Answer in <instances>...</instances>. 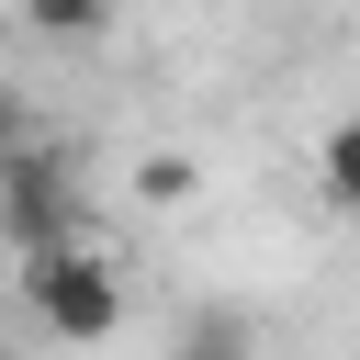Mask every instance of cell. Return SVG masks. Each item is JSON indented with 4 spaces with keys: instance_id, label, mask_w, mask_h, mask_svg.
I'll return each instance as SVG.
<instances>
[{
    "instance_id": "1",
    "label": "cell",
    "mask_w": 360,
    "mask_h": 360,
    "mask_svg": "<svg viewBox=\"0 0 360 360\" xmlns=\"http://www.w3.org/2000/svg\"><path fill=\"white\" fill-rule=\"evenodd\" d=\"M22 304H34V326H45L56 349H101V338H124V270H112L90 236L34 248V259H22Z\"/></svg>"
},
{
    "instance_id": "2",
    "label": "cell",
    "mask_w": 360,
    "mask_h": 360,
    "mask_svg": "<svg viewBox=\"0 0 360 360\" xmlns=\"http://www.w3.org/2000/svg\"><path fill=\"white\" fill-rule=\"evenodd\" d=\"M0 236L34 259V248H68L79 236V180H68V158L56 146H0Z\"/></svg>"
},
{
    "instance_id": "3",
    "label": "cell",
    "mask_w": 360,
    "mask_h": 360,
    "mask_svg": "<svg viewBox=\"0 0 360 360\" xmlns=\"http://www.w3.org/2000/svg\"><path fill=\"white\" fill-rule=\"evenodd\" d=\"M180 360H259V326H248L236 304H214V315L180 326Z\"/></svg>"
},
{
    "instance_id": "4",
    "label": "cell",
    "mask_w": 360,
    "mask_h": 360,
    "mask_svg": "<svg viewBox=\"0 0 360 360\" xmlns=\"http://www.w3.org/2000/svg\"><path fill=\"white\" fill-rule=\"evenodd\" d=\"M191 191H202V158H180V146H146V158H135V202L169 214V202H191Z\"/></svg>"
},
{
    "instance_id": "5",
    "label": "cell",
    "mask_w": 360,
    "mask_h": 360,
    "mask_svg": "<svg viewBox=\"0 0 360 360\" xmlns=\"http://www.w3.org/2000/svg\"><path fill=\"white\" fill-rule=\"evenodd\" d=\"M22 22H34V34H56V45H79V34H101V22H112V0H22Z\"/></svg>"
},
{
    "instance_id": "6",
    "label": "cell",
    "mask_w": 360,
    "mask_h": 360,
    "mask_svg": "<svg viewBox=\"0 0 360 360\" xmlns=\"http://www.w3.org/2000/svg\"><path fill=\"white\" fill-rule=\"evenodd\" d=\"M315 191H326V202H349V191H360V135H349V124L315 146Z\"/></svg>"
}]
</instances>
